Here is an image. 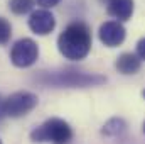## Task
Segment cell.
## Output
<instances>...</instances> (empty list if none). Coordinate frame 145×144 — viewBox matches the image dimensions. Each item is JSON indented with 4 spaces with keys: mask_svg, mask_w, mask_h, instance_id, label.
<instances>
[{
    "mask_svg": "<svg viewBox=\"0 0 145 144\" xmlns=\"http://www.w3.org/2000/svg\"><path fill=\"white\" fill-rule=\"evenodd\" d=\"M137 56L140 59H145V37H142L138 42H137Z\"/></svg>",
    "mask_w": 145,
    "mask_h": 144,
    "instance_id": "4fadbf2b",
    "label": "cell"
},
{
    "mask_svg": "<svg viewBox=\"0 0 145 144\" xmlns=\"http://www.w3.org/2000/svg\"><path fill=\"white\" fill-rule=\"evenodd\" d=\"M125 127H127V124H125V120L123 119H110L108 122L103 126V134H106V136H118V134H121L123 131H125Z\"/></svg>",
    "mask_w": 145,
    "mask_h": 144,
    "instance_id": "30bf717a",
    "label": "cell"
},
{
    "mask_svg": "<svg viewBox=\"0 0 145 144\" xmlns=\"http://www.w3.org/2000/svg\"><path fill=\"white\" fill-rule=\"evenodd\" d=\"M72 137V131L68 122L63 119H49L42 126L36 127L31 132V139L34 143H52L68 144Z\"/></svg>",
    "mask_w": 145,
    "mask_h": 144,
    "instance_id": "7a4b0ae2",
    "label": "cell"
},
{
    "mask_svg": "<svg viewBox=\"0 0 145 144\" xmlns=\"http://www.w3.org/2000/svg\"><path fill=\"white\" fill-rule=\"evenodd\" d=\"M59 53L72 61L83 59L91 49V31L84 22H71L57 37Z\"/></svg>",
    "mask_w": 145,
    "mask_h": 144,
    "instance_id": "6da1fadb",
    "label": "cell"
},
{
    "mask_svg": "<svg viewBox=\"0 0 145 144\" xmlns=\"http://www.w3.org/2000/svg\"><path fill=\"white\" fill-rule=\"evenodd\" d=\"M12 36V27L10 22L3 17H0V44H7Z\"/></svg>",
    "mask_w": 145,
    "mask_h": 144,
    "instance_id": "7c38bea8",
    "label": "cell"
},
{
    "mask_svg": "<svg viewBox=\"0 0 145 144\" xmlns=\"http://www.w3.org/2000/svg\"><path fill=\"white\" fill-rule=\"evenodd\" d=\"M5 117V100L0 97V119Z\"/></svg>",
    "mask_w": 145,
    "mask_h": 144,
    "instance_id": "9a60e30c",
    "label": "cell"
},
{
    "mask_svg": "<svg viewBox=\"0 0 145 144\" xmlns=\"http://www.w3.org/2000/svg\"><path fill=\"white\" fill-rule=\"evenodd\" d=\"M46 85L52 87H68V88H84V87H96L106 81L101 75H88L79 71H61L49 75L46 80H42Z\"/></svg>",
    "mask_w": 145,
    "mask_h": 144,
    "instance_id": "3957f363",
    "label": "cell"
},
{
    "mask_svg": "<svg viewBox=\"0 0 145 144\" xmlns=\"http://www.w3.org/2000/svg\"><path fill=\"white\" fill-rule=\"evenodd\" d=\"M61 0H37V3L39 5H42L44 9H49V7H54V5H57Z\"/></svg>",
    "mask_w": 145,
    "mask_h": 144,
    "instance_id": "5bb4252c",
    "label": "cell"
},
{
    "mask_svg": "<svg viewBox=\"0 0 145 144\" xmlns=\"http://www.w3.org/2000/svg\"><path fill=\"white\" fill-rule=\"evenodd\" d=\"M98 36H100V41L105 46L116 48L125 41V27L118 20H106L100 26Z\"/></svg>",
    "mask_w": 145,
    "mask_h": 144,
    "instance_id": "8992f818",
    "label": "cell"
},
{
    "mask_svg": "<svg viewBox=\"0 0 145 144\" xmlns=\"http://www.w3.org/2000/svg\"><path fill=\"white\" fill-rule=\"evenodd\" d=\"M8 7L14 14L24 15L34 9V0H8Z\"/></svg>",
    "mask_w": 145,
    "mask_h": 144,
    "instance_id": "8fae6325",
    "label": "cell"
},
{
    "mask_svg": "<svg viewBox=\"0 0 145 144\" xmlns=\"http://www.w3.org/2000/svg\"><path fill=\"white\" fill-rule=\"evenodd\" d=\"M37 56H39V48H37V44L31 37L19 39L12 46V51H10V59L19 68L32 66L36 63Z\"/></svg>",
    "mask_w": 145,
    "mask_h": 144,
    "instance_id": "277c9868",
    "label": "cell"
},
{
    "mask_svg": "<svg viewBox=\"0 0 145 144\" xmlns=\"http://www.w3.org/2000/svg\"><path fill=\"white\" fill-rule=\"evenodd\" d=\"M0 144H2V141H0Z\"/></svg>",
    "mask_w": 145,
    "mask_h": 144,
    "instance_id": "d6986e66",
    "label": "cell"
},
{
    "mask_svg": "<svg viewBox=\"0 0 145 144\" xmlns=\"http://www.w3.org/2000/svg\"><path fill=\"white\" fill-rule=\"evenodd\" d=\"M108 14L115 19L128 20L133 14V0H111L108 3Z\"/></svg>",
    "mask_w": 145,
    "mask_h": 144,
    "instance_id": "ba28073f",
    "label": "cell"
},
{
    "mask_svg": "<svg viewBox=\"0 0 145 144\" xmlns=\"http://www.w3.org/2000/svg\"><path fill=\"white\" fill-rule=\"evenodd\" d=\"M142 95H144V98H145V90H144V92H142Z\"/></svg>",
    "mask_w": 145,
    "mask_h": 144,
    "instance_id": "e0dca14e",
    "label": "cell"
},
{
    "mask_svg": "<svg viewBox=\"0 0 145 144\" xmlns=\"http://www.w3.org/2000/svg\"><path fill=\"white\" fill-rule=\"evenodd\" d=\"M29 27L39 36H46L56 27V19L47 9H37L29 17Z\"/></svg>",
    "mask_w": 145,
    "mask_h": 144,
    "instance_id": "52a82bcc",
    "label": "cell"
},
{
    "mask_svg": "<svg viewBox=\"0 0 145 144\" xmlns=\"http://www.w3.org/2000/svg\"><path fill=\"white\" fill-rule=\"evenodd\" d=\"M144 134H145V122H144Z\"/></svg>",
    "mask_w": 145,
    "mask_h": 144,
    "instance_id": "ac0fdd59",
    "label": "cell"
},
{
    "mask_svg": "<svg viewBox=\"0 0 145 144\" xmlns=\"http://www.w3.org/2000/svg\"><path fill=\"white\" fill-rule=\"evenodd\" d=\"M37 105V97L31 92H15L5 98V115L22 117L27 115Z\"/></svg>",
    "mask_w": 145,
    "mask_h": 144,
    "instance_id": "5b68a950",
    "label": "cell"
},
{
    "mask_svg": "<svg viewBox=\"0 0 145 144\" xmlns=\"http://www.w3.org/2000/svg\"><path fill=\"white\" fill-rule=\"evenodd\" d=\"M100 2H103V3H106V5H108V3L111 2V0H100Z\"/></svg>",
    "mask_w": 145,
    "mask_h": 144,
    "instance_id": "2e32d148",
    "label": "cell"
},
{
    "mask_svg": "<svg viewBox=\"0 0 145 144\" xmlns=\"http://www.w3.org/2000/svg\"><path fill=\"white\" fill-rule=\"evenodd\" d=\"M115 66L121 75H135L140 70V58L133 53H123L118 56Z\"/></svg>",
    "mask_w": 145,
    "mask_h": 144,
    "instance_id": "9c48e42d",
    "label": "cell"
}]
</instances>
